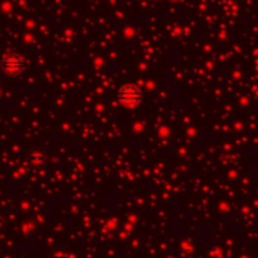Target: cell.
I'll return each mask as SVG.
<instances>
[{
	"label": "cell",
	"mask_w": 258,
	"mask_h": 258,
	"mask_svg": "<svg viewBox=\"0 0 258 258\" xmlns=\"http://www.w3.org/2000/svg\"><path fill=\"white\" fill-rule=\"evenodd\" d=\"M117 99L121 105L126 106V108H134V106L141 103L143 93H141L140 87H137L135 84H126L118 90Z\"/></svg>",
	"instance_id": "cell-1"
},
{
	"label": "cell",
	"mask_w": 258,
	"mask_h": 258,
	"mask_svg": "<svg viewBox=\"0 0 258 258\" xmlns=\"http://www.w3.org/2000/svg\"><path fill=\"white\" fill-rule=\"evenodd\" d=\"M26 69V61L19 53H8L2 59V70L8 76H19Z\"/></svg>",
	"instance_id": "cell-2"
},
{
	"label": "cell",
	"mask_w": 258,
	"mask_h": 258,
	"mask_svg": "<svg viewBox=\"0 0 258 258\" xmlns=\"http://www.w3.org/2000/svg\"><path fill=\"white\" fill-rule=\"evenodd\" d=\"M29 163L32 164V165H35V167L43 165V164L46 163V155H44V152H43V150H38V149L32 150V152H30V154H29Z\"/></svg>",
	"instance_id": "cell-3"
},
{
	"label": "cell",
	"mask_w": 258,
	"mask_h": 258,
	"mask_svg": "<svg viewBox=\"0 0 258 258\" xmlns=\"http://www.w3.org/2000/svg\"><path fill=\"white\" fill-rule=\"evenodd\" d=\"M0 225H3V217L2 216H0Z\"/></svg>",
	"instance_id": "cell-4"
}]
</instances>
